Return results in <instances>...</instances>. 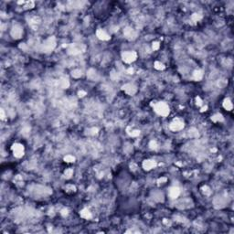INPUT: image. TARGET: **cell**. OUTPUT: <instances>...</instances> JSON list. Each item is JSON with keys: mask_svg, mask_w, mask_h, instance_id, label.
Wrapping results in <instances>:
<instances>
[{"mask_svg": "<svg viewBox=\"0 0 234 234\" xmlns=\"http://www.w3.org/2000/svg\"><path fill=\"white\" fill-rule=\"evenodd\" d=\"M156 111L158 113H160V114H162V115H166V114L168 113L169 110H168V107H167L165 103H159L158 105H156Z\"/></svg>", "mask_w": 234, "mask_h": 234, "instance_id": "1", "label": "cell"}, {"mask_svg": "<svg viewBox=\"0 0 234 234\" xmlns=\"http://www.w3.org/2000/svg\"><path fill=\"white\" fill-rule=\"evenodd\" d=\"M135 59V54L132 52H126L125 54H123V60L126 62H131Z\"/></svg>", "mask_w": 234, "mask_h": 234, "instance_id": "2", "label": "cell"}, {"mask_svg": "<svg viewBox=\"0 0 234 234\" xmlns=\"http://www.w3.org/2000/svg\"><path fill=\"white\" fill-rule=\"evenodd\" d=\"M14 151H15V155L17 156H21L23 155V147L21 146H18V145H16L14 146Z\"/></svg>", "mask_w": 234, "mask_h": 234, "instance_id": "3", "label": "cell"}, {"mask_svg": "<svg viewBox=\"0 0 234 234\" xmlns=\"http://www.w3.org/2000/svg\"><path fill=\"white\" fill-rule=\"evenodd\" d=\"M155 166H156L155 162L151 161V160H147L146 162L144 163V166H145V168L146 169H150V168H152V167H154Z\"/></svg>", "mask_w": 234, "mask_h": 234, "instance_id": "4", "label": "cell"}, {"mask_svg": "<svg viewBox=\"0 0 234 234\" xmlns=\"http://www.w3.org/2000/svg\"><path fill=\"white\" fill-rule=\"evenodd\" d=\"M178 194H179V189H177V188H173V189H171V190H170V196H171L173 199L176 198V197L178 196Z\"/></svg>", "mask_w": 234, "mask_h": 234, "instance_id": "5", "label": "cell"}, {"mask_svg": "<svg viewBox=\"0 0 234 234\" xmlns=\"http://www.w3.org/2000/svg\"><path fill=\"white\" fill-rule=\"evenodd\" d=\"M224 107L227 109V110H230L232 107V104L231 103L229 102V100H225V102H224Z\"/></svg>", "mask_w": 234, "mask_h": 234, "instance_id": "6", "label": "cell"}, {"mask_svg": "<svg viewBox=\"0 0 234 234\" xmlns=\"http://www.w3.org/2000/svg\"><path fill=\"white\" fill-rule=\"evenodd\" d=\"M173 123L174 124H176L175 126H171L174 130H178V129L182 128V126H183L182 123H179V122H175V123Z\"/></svg>", "mask_w": 234, "mask_h": 234, "instance_id": "7", "label": "cell"}]
</instances>
